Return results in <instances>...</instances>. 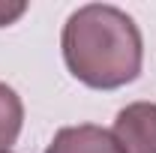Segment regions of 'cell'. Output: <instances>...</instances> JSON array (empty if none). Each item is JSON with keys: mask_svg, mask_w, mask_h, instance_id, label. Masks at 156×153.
<instances>
[{"mask_svg": "<svg viewBox=\"0 0 156 153\" xmlns=\"http://www.w3.org/2000/svg\"><path fill=\"white\" fill-rule=\"evenodd\" d=\"M27 12V3H21V0H15V3H3L0 0V27H6V24H12V21H18L21 15Z\"/></svg>", "mask_w": 156, "mask_h": 153, "instance_id": "5", "label": "cell"}, {"mask_svg": "<svg viewBox=\"0 0 156 153\" xmlns=\"http://www.w3.org/2000/svg\"><path fill=\"white\" fill-rule=\"evenodd\" d=\"M45 153H123L117 138L102 126L81 123V126H63Z\"/></svg>", "mask_w": 156, "mask_h": 153, "instance_id": "3", "label": "cell"}, {"mask_svg": "<svg viewBox=\"0 0 156 153\" xmlns=\"http://www.w3.org/2000/svg\"><path fill=\"white\" fill-rule=\"evenodd\" d=\"M66 69L93 90H117L135 81L144 60L138 24L108 3L78 6L60 36Z\"/></svg>", "mask_w": 156, "mask_h": 153, "instance_id": "1", "label": "cell"}, {"mask_svg": "<svg viewBox=\"0 0 156 153\" xmlns=\"http://www.w3.org/2000/svg\"><path fill=\"white\" fill-rule=\"evenodd\" d=\"M111 135L123 153H156V102H129L120 108Z\"/></svg>", "mask_w": 156, "mask_h": 153, "instance_id": "2", "label": "cell"}, {"mask_svg": "<svg viewBox=\"0 0 156 153\" xmlns=\"http://www.w3.org/2000/svg\"><path fill=\"white\" fill-rule=\"evenodd\" d=\"M6 153H12V150H6Z\"/></svg>", "mask_w": 156, "mask_h": 153, "instance_id": "6", "label": "cell"}, {"mask_svg": "<svg viewBox=\"0 0 156 153\" xmlns=\"http://www.w3.org/2000/svg\"><path fill=\"white\" fill-rule=\"evenodd\" d=\"M24 126V105H21V96L0 81V153H6L21 135Z\"/></svg>", "mask_w": 156, "mask_h": 153, "instance_id": "4", "label": "cell"}]
</instances>
